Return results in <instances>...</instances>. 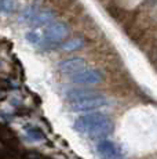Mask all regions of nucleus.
Wrapping results in <instances>:
<instances>
[{
  "instance_id": "obj_1",
  "label": "nucleus",
  "mask_w": 157,
  "mask_h": 159,
  "mask_svg": "<svg viewBox=\"0 0 157 159\" xmlns=\"http://www.w3.org/2000/svg\"><path fill=\"white\" fill-rule=\"evenodd\" d=\"M74 130L77 133L83 134L90 139H102L110 134L113 129V123H112L110 118L105 114H87L83 116H78L74 120L73 125Z\"/></svg>"
},
{
  "instance_id": "obj_2",
  "label": "nucleus",
  "mask_w": 157,
  "mask_h": 159,
  "mask_svg": "<svg viewBox=\"0 0 157 159\" xmlns=\"http://www.w3.org/2000/svg\"><path fill=\"white\" fill-rule=\"evenodd\" d=\"M68 33H69V29L65 22L55 21V22L48 24L43 32V39H44L43 46H54L59 43V42H62L68 36Z\"/></svg>"
},
{
  "instance_id": "obj_3",
  "label": "nucleus",
  "mask_w": 157,
  "mask_h": 159,
  "mask_svg": "<svg viewBox=\"0 0 157 159\" xmlns=\"http://www.w3.org/2000/svg\"><path fill=\"white\" fill-rule=\"evenodd\" d=\"M106 105H108V100L101 94H95V96L70 102L69 108L73 112H86V111H94V109L104 108Z\"/></svg>"
},
{
  "instance_id": "obj_4",
  "label": "nucleus",
  "mask_w": 157,
  "mask_h": 159,
  "mask_svg": "<svg viewBox=\"0 0 157 159\" xmlns=\"http://www.w3.org/2000/svg\"><path fill=\"white\" fill-rule=\"evenodd\" d=\"M104 80V73L99 69L95 68H88V69H83L78 73L72 76V82L76 84H84V86H88V84H96L99 82Z\"/></svg>"
},
{
  "instance_id": "obj_5",
  "label": "nucleus",
  "mask_w": 157,
  "mask_h": 159,
  "mask_svg": "<svg viewBox=\"0 0 157 159\" xmlns=\"http://www.w3.org/2000/svg\"><path fill=\"white\" fill-rule=\"evenodd\" d=\"M96 151H98L101 159H124L123 151L110 140L99 141L96 144Z\"/></svg>"
},
{
  "instance_id": "obj_6",
  "label": "nucleus",
  "mask_w": 157,
  "mask_h": 159,
  "mask_svg": "<svg viewBox=\"0 0 157 159\" xmlns=\"http://www.w3.org/2000/svg\"><path fill=\"white\" fill-rule=\"evenodd\" d=\"M59 71L65 75H76L80 71L86 69V61L80 57H73V58H68V60H63L59 62L58 65Z\"/></svg>"
},
{
  "instance_id": "obj_7",
  "label": "nucleus",
  "mask_w": 157,
  "mask_h": 159,
  "mask_svg": "<svg viewBox=\"0 0 157 159\" xmlns=\"http://www.w3.org/2000/svg\"><path fill=\"white\" fill-rule=\"evenodd\" d=\"M95 94H98V93L94 90H88V89H73V90H69L66 93V98L69 100V102H73V101L87 98V97L95 96Z\"/></svg>"
},
{
  "instance_id": "obj_8",
  "label": "nucleus",
  "mask_w": 157,
  "mask_h": 159,
  "mask_svg": "<svg viewBox=\"0 0 157 159\" xmlns=\"http://www.w3.org/2000/svg\"><path fill=\"white\" fill-rule=\"evenodd\" d=\"M84 46L83 39H70V40L65 42L61 44V48L65 51H74V50H80Z\"/></svg>"
},
{
  "instance_id": "obj_9",
  "label": "nucleus",
  "mask_w": 157,
  "mask_h": 159,
  "mask_svg": "<svg viewBox=\"0 0 157 159\" xmlns=\"http://www.w3.org/2000/svg\"><path fill=\"white\" fill-rule=\"evenodd\" d=\"M26 40L33 46H40L43 44L44 39H43V33L39 32V30H29L26 33Z\"/></svg>"
},
{
  "instance_id": "obj_10",
  "label": "nucleus",
  "mask_w": 157,
  "mask_h": 159,
  "mask_svg": "<svg viewBox=\"0 0 157 159\" xmlns=\"http://www.w3.org/2000/svg\"><path fill=\"white\" fill-rule=\"evenodd\" d=\"M26 136L32 140H43L44 139V134L39 129H36V127H28V129H26Z\"/></svg>"
},
{
  "instance_id": "obj_11",
  "label": "nucleus",
  "mask_w": 157,
  "mask_h": 159,
  "mask_svg": "<svg viewBox=\"0 0 157 159\" xmlns=\"http://www.w3.org/2000/svg\"><path fill=\"white\" fill-rule=\"evenodd\" d=\"M2 11L3 13H11L14 8V2L13 0H2Z\"/></svg>"
}]
</instances>
